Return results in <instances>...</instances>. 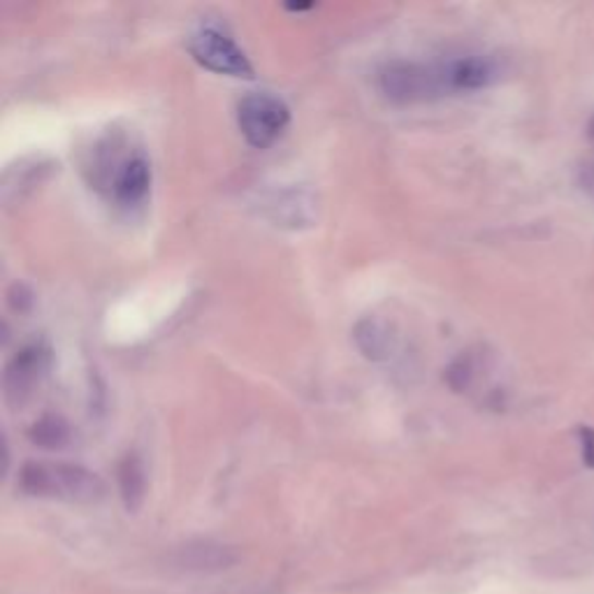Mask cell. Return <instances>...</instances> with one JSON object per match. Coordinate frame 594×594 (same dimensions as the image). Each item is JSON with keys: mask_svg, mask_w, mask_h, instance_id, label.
<instances>
[{"mask_svg": "<svg viewBox=\"0 0 594 594\" xmlns=\"http://www.w3.org/2000/svg\"><path fill=\"white\" fill-rule=\"evenodd\" d=\"M20 488L33 497L65 501H98L105 495L100 476L68 462H26Z\"/></svg>", "mask_w": 594, "mask_h": 594, "instance_id": "6da1fadb", "label": "cell"}, {"mask_svg": "<svg viewBox=\"0 0 594 594\" xmlns=\"http://www.w3.org/2000/svg\"><path fill=\"white\" fill-rule=\"evenodd\" d=\"M381 94L392 102H423L448 94L444 65L390 61L379 70Z\"/></svg>", "mask_w": 594, "mask_h": 594, "instance_id": "7a4b0ae2", "label": "cell"}, {"mask_svg": "<svg viewBox=\"0 0 594 594\" xmlns=\"http://www.w3.org/2000/svg\"><path fill=\"white\" fill-rule=\"evenodd\" d=\"M238 121L251 147L267 149L283 135L288 121H291V110L281 98L267 92L248 94L240 102Z\"/></svg>", "mask_w": 594, "mask_h": 594, "instance_id": "3957f363", "label": "cell"}, {"mask_svg": "<svg viewBox=\"0 0 594 594\" xmlns=\"http://www.w3.org/2000/svg\"><path fill=\"white\" fill-rule=\"evenodd\" d=\"M193 59L211 72L230 77H254V65L246 59L242 47L228 33L216 26H203L189 40Z\"/></svg>", "mask_w": 594, "mask_h": 594, "instance_id": "277c9868", "label": "cell"}, {"mask_svg": "<svg viewBox=\"0 0 594 594\" xmlns=\"http://www.w3.org/2000/svg\"><path fill=\"white\" fill-rule=\"evenodd\" d=\"M49 367V349L28 344L16 353L5 369V398L10 404H24Z\"/></svg>", "mask_w": 594, "mask_h": 594, "instance_id": "5b68a950", "label": "cell"}, {"mask_svg": "<svg viewBox=\"0 0 594 594\" xmlns=\"http://www.w3.org/2000/svg\"><path fill=\"white\" fill-rule=\"evenodd\" d=\"M105 184L110 186L114 201L123 207L140 205L151 186V166L142 154L129 156L114 163V170L105 177Z\"/></svg>", "mask_w": 594, "mask_h": 594, "instance_id": "8992f818", "label": "cell"}, {"mask_svg": "<svg viewBox=\"0 0 594 594\" xmlns=\"http://www.w3.org/2000/svg\"><path fill=\"white\" fill-rule=\"evenodd\" d=\"M448 94L456 92H478L495 80V63L478 53H466V57H458L441 63Z\"/></svg>", "mask_w": 594, "mask_h": 594, "instance_id": "52a82bcc", "label": "cell"}, {"mask_svg": "<svg viewBox=\"0 0 594 594\" xmlns=\"http://www.w3.org/2000/svg\"><path fill=\"white\" fill-rule=\"evenodd\" d=\"M238 562V555L219 544H193L179 550L177 565L186 571H221Z\"/></svg>", "mask_w": 594, "mask_h": 594, "instance_id": "ba28073f", "label": "cell"}, {"mask_svg": "<svg viewBox=\"0 0 594 594\" xmlns=\"http://www.w3.org/2000/svg\"><path fill=\"white\" fill-rule=\"evenodd\" d=\"M267 209L269 216H272V221H277L279 226L300 228L314 221L312 201H307V197L300 195L298 191H283L277 193L275 197H269Z\"/></svg>", "mask_w": 594, "mask_h": 594, "instance_id": "9c48e42d", "label": "cell"}, {"mask_svg": "<svg viewBox=\"0 0 594 594\" xmlns=\"http://www.w3.org/2000/svg\"><path fill=\"white\" fill-rule=\"evenodd\" d=\"M119 485H121V497L125 501V509L135 511L144 499V490H147V476H144L142 462L135 453H129L123 458L119 466Z\"/></svg>", "mask_w": 594, "mask_h": 594, "instance_id": "30bf717a", "label": "cell"}, {"mask_svg": "<svg viewBox=\"0 0 594 594\" xmlns=\"http://www.w3.org/2000/svg\"><path fill=\"white\" fill-rule=\"evenodd\" d=\"M357 347L363 349V353L372 360H381L388 357L390 353V332L379 320H363L355 330Z\"/></svg>", "mask_w": 594, "mask_h": 594, "instance_id": "8fae6325", "label": "cell"}, {"mask_svg": "<svg viewBox=\"0 0 594 594\" xmlns=\"http://www.w3.org/2000/svg\"><path fill=\"white\" fill-rule=\"evenodd\" d=\"M31 439L43 448H63L70 441L68 423L59 416H45L40 423L33 425Z\"/></svg>", "mask_w": 594, "mask_h": 594, "instance_id": "7c38bea8", "label": "cell"}, {"mask_svg": "<svg viewBox=\"0 0 594 594\" xmlns=\"http://www.w3.org/2000/svg\"><path fill=\"white\" fill-rule=\"evenodd\" d=\"M581 437H583V458L590 466H594V432L581 429Z\"/></svg>", "mask_w": 594, "mask_h": 594, "instance_id": "4fadbf2b", "label": "cell"}]
</instances>
